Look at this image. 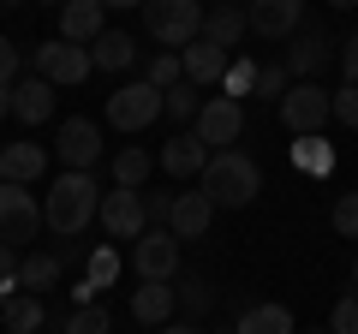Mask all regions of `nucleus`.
I'll use <instances>...</instances> for the list:
<instances>
[{"label": "nucleus", "instance_id": "obj_1", "mask_svg": "<svg viewBox=\"0 0 358 334\" xmlns=\"http://www.w3.org/2000/svg\"><path fill=\"white\" fill-rule=\"evenodd\" d=\"M96 209H102V185L90 173H60L48 185V197H42V227L60 233V239H78L96 221Z\"/></svg>", "mask_w": 358, "mask_h": 334}, {"label": "nucleus", "instance_id": "obj_2", "mask_svg": "<svg viewBox=\"0 0 358 334\" xmlns=\"http://www.w3.org/2000/svg\"><path fill=\"white\" fill-rule=\"evenodd\" d=\"M197 180H203V197L215 209H245V203H257V191H263L257 161H251V155H239V150H215Z\"/></svg>", "mask_w": 358, "mask_h": 334}, {"label": "nucleus", "instance_id": "obj_3", "mask_svg": "<svg viewBox=\"0 0 358 334\" xmlns=\"http://www.w3.org/2000/svg\"><path fill=\"white\" fill-rule=\"evenodd\" d=\"M143 30L167 54H179L185 42L203 36V0H143Z\"/></svg>", "mask_w": 358, "mask_h": 334}, {"label": "nucleus", "instance_id": "obj_4", "mask_svg": "<svg viewBox=\"0 0 358 334\" xmlns=\"http://www.w3.org/2000/svg\"><path fill=\"white\" fill-rule=\"evenodd\" d=\"M36 233H42V203L30 197V185L0 180V245L24 251V245H36Z\"/></svg>", "mask_w": 358, "mask_h": 334}, {"label": "nucleus", "instance_id": "obj_5", "mask_svg": "<svg viewBox=\"0 0 358 334\" xmlns=\"http://www.w3.org/2000/svg\"><path fill=\"white\" fill-rule=\"evenodd\" d=\"M322 119H334V90H322L317 78H305V84H293V90L281 96V126L293 131V138L322 131Z\"/></svg>", "mask_w": 358, "mask_h": 334}, {"label": "nucleus", "instance_id": "obj_6", "mask_svg": "<svg viewBox=\"0 0 358 334\" xmlns=\"http://www.w3.org/2000/svg\"><path fill=\"white\" fill-rule=\"evenodd\" d=\"M108 119H114L120 131H143L162 119V90L155 84H143V78H131V84H120L114 96H108Z\"/></svg>", "mask_w": 358, "mask_h": 334}, {"label": "nucleus", "instance_id": "obj_7", "mask_svg": "<svg viewBox=\"0 0 358 334\" xmlns=\"http://www.w3.org/2000/svg\"><path fill=\"white\" fill-rule=\"evenodd\" d=\"M96 72V60H90V48H78V42H36V78H48L54 90H66V84H84V78Z\"/></svg>", "mask_w": 358, "mask_h": 334}, {"label": "nucleus", "instance_id": "obj_8", "mask_svg": "<svg viewBox=\"0 0 358 334\" xmlns=\"http://www.w3.org/2000/svg\"><path fill=\"white\" fill-rule=\"evenodd\" d=\"M131 269H138V281H173L179 275V239L167 227H150L143 239H131Z\"/></svg>", "mask_w": 358, "mask_h": 334}, {"label": "nucleus", "instance_id": "obj_9", "mask_svg": "<svg viewBox=\"0 0 358 334\" xmlns=\"http://www.w3.org/2000/svg\"><path fill=\"white\" fill-rule=\"evenodd\" d=\"M54 155L66 161V173H90L96 155H102V126L96 119H60V138H54Z\"/></svg>", "mask_w": 358, "mask_h": 334}, {"label": "nucleus", "instance_id": "obj_10", "mask_svg": "<svg viewBox=\"0 0 358 334\" xmlns=\"http://www.w3.org/2000/svg\"><path fill=\"white\" fill-rule=\"evenodd\" d=\"M192 131L209 143V150H227L233 138L245 131V108L233 102V96H209L203 108H197V119H192Z\"/></svg>", "mask_w": 358, "mask_h": 334}, {"label": "nucleus", "instance_id": "obj_11", "mask_svg": "<svg viewBox=\"0 0 358 334\" xmlns=\"http://www.w3.org/2000/svg\"><path fill=\"white\" fill-rule=\"evenodd\" d=\"M96 221H102L114 239H143L150 233V215H143V197L126 191V185H114V191H102V209H96Z\"/></svg>", "mask_w": 358, "mask_h": 334}, {"label": "nucleus", "instance_id": "obj_12", "mask_svg": "<svg viewBox=\"0 0 358 334\" xmlns=\"http://www.w3.org/2000/svg\"><path fill=\"white\" fill-rule=\"evenodd\" d=\"M245 24H251L263 42L299 36V24H305V0H251V6H245Z\"/></svg>", "mask_w": 358, "mask_h": 334}, {"label": "nucleus", "instance_id": "obj_13", "mask_svg": "<svg viewBox=\"0 0 358 334\" xmlns=\"http://www.w3.org/2000/svg\"><path fill=\"white\" fill-rule=\"evenodd\" d=\"M209 155H215V150H209L197 131H173V138L162 143V155H155V161H162L173 180H192V173H203V167H209Z\"/></svg>", "mask_w": 358, "mask_h": 334}, {"label": "nucleus", "instance_id": "obj_14", "mask_svg": "<svg viewBox=\"0 0 358 334\" xmlns=\"http://www.w3.org/2000/svg\"><path fill=\"white\" fill-rule=\"evenodd\" d=\"M209 221H215V203H209L203 191H179L173 197V215H167V233L185 245V239H203Z\"/></svg>", "mask_w": 358, "mask_h": 334}, {"label": "nucleus", "instance_id": "obj_15", "mask_svg": "<svg viewBox=\"0 0 358 334\" xmlns=\"http://www.w3.org/2000/svg\"><path fill=\"white\" fill-rule=\"evenodd\" d=\"M13 119L18 126H42V119H54V84L48 78H18L13 84Z\"/></svg>", "mask_w": 358, "mask_h": 334}, {"label": "nucleus", "instance_id": "obj_16", "mask_svg": "<svg viewBox=\"0 0 358 334\" xmlns=\"http://www.w3.org/2000/svg\"><path fill=\"white\" fill-rule=\"evenodd\" d=\"M48 173V150H42L36 138L24 143H0V180H13V185H30Z\"/></svg>", "mask_w": 358, "mask_h": 334}, {"label": "nucleus", "instance_id": "obj_17", "mask_svg": "<svg viewBox=\"0 0 358 334\" xmlns=\"http://www.w3.org/2000/svg\"><path fill=\"white\" fill-rule=\"evenodd\" d=\"M108 6L102 0H66L60 6V42H78V48H84V42H96L108 30Z\"/></svg>", "mask_w": 358, "mask_h": 334}, {"label": "nucleus", "instance_id": "obj_18", "mask_svg": "<svg viewBox=\"0 0 358 334\" xmlns=\"http://www.w3.org/2000/svg\"><path fill=\"white\" fill-rule=\"evenodd\" d=\"M179 66H185V84H215V78H227V48H215L209 36H197V42H185L179 48Z\"/></svg>", "mask_w": 358, "mask_h": 334}, {"label": "nucleus", "instance_id": "obj_19", "mask_svg": "<svg viewBox=\"0 0 358 334\" xmlns=\"http://www.w3.org/2000/svg\"><path fill=\"white\" fill-rule=\"evenodd\" d=\"M322 60H329V36H322V30H299L281 66L293 72V84H305V78H317V66H322Z\"/></svg>", "mask_w": 358, "mask_h": 334}, {"label": "nucleus", "instance_id": "obj_20", "mask_svg": "<svg viewBox=\"0 0 358 334\" xmlns=\"http://www.w3.org/2000/svg\"><path fill=\"white\" fill-rule=\"evenodd\" d=\"M245 6H233V0H221V6H203V36L215 42V48H239V36H245Z\"/></svg>", "mask_w": 358, "mask_h": 334}, {"label": "nucleus", "instance_id": "obj_21", "mask_svg": "<svg viewBox=\"0 0 358 334\" xmlns=\"http://www.w3.org/2000/svg\"><path fill=\"white\" fill-rule=\"evenodd\" d=\"M173 305H179V298H173V281H143L138 293H131V317L150 322V328H162V322L173 317Z\"/></svg>", "mask_w": 358, "mask_h": 334}, {"label": "nucleus", "instance_id": "obj_22", "mask_svg": "<svg viewBox=\"0 0 358 334\" xmlns=\"http://www.w3.org/2000/svg\"><path fill=\"white\" fill-rule=\"evenodd\" d=\"M90 60H96V72H126V66L138 60V42H131L126 30H102V36L90 42Z\"/></svg>", "mask_w": 358, "mask_h": 334}, {"label": "nucleus", "instance_id": "obj_23", "mask_svg": "<svg viewBox=\"0 0 358 334\" xmlns=\"http://www.w3.org/2000/svg\"><path fill=\"white\" fill-rule=\"evenodd\" d=\"M233 334H299V328H293V310L287 305H251V310H239Z\"/></svg>", "mask_w": 358, "mask_h": 334}, {"label": "nucleus", "instance_id": "obj_24", "mask_svg": "<svg viewBox=\"0 0 358 334\" xmlns=\"http://www.w3.org/2000/svg\"><path fill=\"white\" fill-rule=\"evenodd\" d=\"M0 322L13 334H36L42 328V293H13L6 305H0Z\"/></svg>", "mask_w": 358, "mask_h": 334}, {"label": "nucleus", "instance_id": "obj_25", "mask_svg": "<svg viewBox=\"0 0 358 334\" xmlns=\"http://www.w3.org/2000/svg\"><path fill=\"white\" fill-rule=\"evenodd\" d=\"M54 281H60V257H48V251H30V257L18 263V286H24V293H48Z\"/></svg>", "mask_w": 358, "mask_h": 334}, {"label": "nucleus", "instance_id": "obj_26", "mask_svg": "<svg viewBox=\"0 0 358 334\" xmlns=\"http://www.w3.org/2000/svg\"><path fill=\"white\" fill-rule=\"evenodd\" d=\"M197 108H203V96H197V84H185V78H179L173 90H162V114L173 119V126H192Z\"/></svg>", "mask_w": 358, "mask_h": 334}, {"label": "nucleus", "instance_id": "obj_27", "mask_svg": "<svg viewBox=\"0 0 358 334\" xmlns=\"http://www.w3.org/2000/svg\"><path fill=\"white\" fill-rule=\"evenodd\" d=\"M150 167H155V155L131 143V150H120V155H114V185H126V191H138V185L150 180Z\"/></svg>", "mask_w": 358, "mask_h": 334}, {"label": "nucleus", "instance_id": "obj_28", "mask_svg": "<svg viewBox=\"0 0 358 334\" xmlns=\"http://www.w3.org/2000/svg\"><path fill=\"white\" fill-rule=\"evenodd\" d=\"M293 161L305 167V173H329V167H334V150L317 138V131H310V138H299V143H293Z\"/></svg>", "mask_w": 358, "mask_h": 334}, {"label": "nucleus", "instance_id": "obj_29", "mask_svg": "<svg viewBox=\"0 0 358 334\" xmlns=\"http://www.w3.org/2000/svg\"><path fill=\"white\" fill-rule=\"evenodd\" d=\"M287 90H293V72H287L281 60H257V96L275 102V96H287Z\"/></svg>", "mask_w": 358, "mask_h": 334}, {"label": "nucleus", "instance_id": "obj_30", "mask_svg": "<svg viewBox=\"0 0 358 334\" xmlns=\"http://www.w3.org/2000/svg\"><path fill=\"white\" fill-rule=\"evenodd\" d=\"M114 281H120V251L114 245H96V251H90V286L102 293V286H114Z\"/></svg>", "mask_w": 358, "mask_h": 334}, {"label": "nucleus", "instance_id": "obj_31", "mask_svg": "<svg viewBox=\"0 0 358 334\" xmlns=\"http://www.w3.org/2000/svg\"><path fill=\"white\" fill-rule=\"evenodd\" d=\"M179 78H185V66H179V54H155V60L143 66V84H155V90H173Z\"/></svg>", "mask_w": 358, "mask_h": 334}, {"label": "nucleus", "instance_id": "obj_32", "mask_svg": "<svg viewBox=\"0 0 358 334\" xmlns=\"http://www.w3.org/2000/svg\"><path fill=\"white\" fill-rule=\"evenodd\" d=\"M66 334H108V310L102 305H78L66 317Z\"/></svg>", "mask_w": 358, "mask_h": 334}, {"label": "nucleus", "instance_id": "obj_33", "mask_svg": "<svg viewBox=\"0 0 358 334\" xmlns=\"http://www.w3.org/2000/svg\"><path fill=\"white\" fill-rule=\"evenodd\" d=\"M173 298H185V310H209V281L203 275H179Z\"/></svg>", "mask_w": 358, "mask_h": 334}, {"label": "nucleus", "instance_id": "obj_34", "mask_svg": "<svg viewBox=\"0 0 358 334\" xmlns=\"http://www.w3.org/2000/svg\"><path fill=\"white\" fill-rule=\"evenodd\" d=\"M257 90V60H239V66H227V96L239 102V96H251Z\"/></svg>", "mask_w": 358, "mask_h": 334}, {"label": "nucleus", "instance_id": "obj_35", "mask_svg": "<svg viewBox=\"0 0 358 334\" xmlns=\"http://www.w3.org/2000/svg\"><path fill=\"white\" fill-rule=\"evenodd\" d=\"M334 233H341V239H358V191H346L341 203H334Z\"/></svg>", "mask_w": 358, "mask_h": 334}, {"label": "nucleus", "instance_id": "obj_36", "mask_svg": "<svg viewBox=\"0 0 358 334\" xmlns=\"http://www.w3.org/2000/svg\"><path fill=\"white\" fill-rule=\"evenodd\" d=\"M329 334H358V293H346L329 317Z\"/></svg>", "mask_w": 358, "mask_h": 334}, {"label": "nucleus", "instance_id": "obj_37", "mask_svg": "<svg viewBox=\"0 0 358 334\" xmlns=\"http://www.w3.org/2000/svg\"><path fill=\"white\" fill-rule=\"evenodd\" d=\"M334 119L341 126H358V84H341L334 90Z\"/></svg>", "mask_w": 358, "mask_h": 334}, {"label": "nucleus", "instance_id": "obj_38", "mask_svg": "<svg viewBox=\"0 0 358 334\" xmlns=\"http://www.w3.org/2000/svg\"><path fill=\"white\" fill-rule=\"evenodd\" d=\"M18 263H24V257H18L13 245H0V293H13V286H18Z\"/></svg>", "mask_w": 358, "mask_h": 334}, {"label": "nucleus", "instance_id": "obj_39", "mask_svg": "<svg viewBox=\"0 0 358 334\" xmlns=\"http://www.w3.org/2000/svg\"><path fill=\"white\" fill-rule=\"evenodd\" d=\"M0 84H18V42L0 36Z\"/></svg>", "mask_w": 358, "mask_h": 334}, {"label": "nucleus", "instance_id": "obj_40", "mask_svg": "<svg viewBox=\"0 0 358 334\" xmlns=\"http://www.w3.org/2000/svg\"><path fill=\"white\" fill-rule=\"evenodd\" d=\"M143 215H150V221H162V227H167V215H173V197H167V191L143 197Z\"/></svg>", "mask_w": 358, "mask_h": 334}, {"label": "nucleus", "instance_id": "obj_41", "mask_svg": "<svg viewBox=\"0 0 358 334\" xmlns=\"http://www.w3.org/2000/svg\"><path fill=\"white\" fill-rule=\"evenodd\" d=\"M341 72H346V84H358V36H346V48H341Z\"/></svg>", "mask_w": 358, "mask_h": 334}, {"label": "nucleus", "instance_id": "obj_42", "mask_svg": "<svg viewBox=\"0 0 358 334\" xmlns=\"http://www.w3.org/2000/svg\"><path fill=\"white\" fill-rule=\"evenodd\" d=\"M0 119H13V84H0Z\"/></svg>", "mask_w": 358, "mask_h": 334}, {"label": "nucleus", "instance_id": "obj_43", "mask_svg": "<svg viewBox=\"0 0 358 334\" xmlns=\"http://www.w3.org/2000/svg\"><path fill=\"white\" fill-rule=\"evenodd\" d=\"M162 334H197L192 322H162Z\"/></svg>", "mask_w": 358, "mask_h": 334}, {"label": "nucleus", "instance_id": "obj_44", "mask_svg": "<svg viewBox=\"0 0 358 334\" xmlns=\"http://www.w3.org/2000/svg\"><path fill=\"white\" fill-rule=\"evenodd\" d=\"M102 6H143V0H102Z\"/></svg>", "mask_w": 358, "mask_h": 334}, {"label": "nucleus", "instance_id": "obj_45", "mask_svg": "<svg viewBox=\"0 0 358 334\" xmlns=\"http://www.w3.org/2000/svg\"><path fill=\"white\" fill-rule=\"evenodd\" d=\"M13 6H18V0H0V13H13Z\"/></svg>", "mask_w": 358, "mask_h": 334}, {"label": "nucleus", "instance_id": "obj_46", "mask_svg": "<svg viewBox=\"0 0 358 334\" xmlns=\"http://www.w3.org/2000/svg\"><path fill=\"white\" fill-rule=\"evenodd\" d=\"M36 6H66V0H36Z\"/></svg>", "mask_w": 358, "mask_h": 334}, {"label": "nucleus", "instance_id": "obj_47", "mask_svg": "<svg viewBox=\"0 0 358 334\" xmlns=\"http://www.w3.org/2000/svg\"><path fill=\"white\" fill-rule=\"evenodd\" d=\"M329 6H358V0H329Z\"/></svg>", "mask_w": 358, "mask_h": 334}, {"label": "nucleus", "instance_id": "obj_48", "mask_svg": "<svg viewBox=\"0 0 358 334\" xmlns=\"http://www.w3.org/2000/svg\"><path fill=\"white\" fill-rule=\"evenodd\" d=\"M352 286H358V263H352Z\"/></svg>", "mask_w": 358, "mask_h": 334}, {"label": "nucleus", "instance_id": "obj_49", "mask_svg": "<svg viewBox=\"0 0 358 334\" xmlns=\"http://www.w3.org/2000/svg\"><path fill=\"white\" fill-rule=\"evenodd\" d=\"M6 298H13V293H0V305H6Z\"/></svg>", "mask_w": 358, "mask_h": 334}, {"label": "nucleus", "instance_id": "obj_50", "mask_svg": "<svg viewBox=\"0 0 358 334\" xmlns=\"http://www.w3.org/2000/svg\"><path fill=\"white\" fill-rule=\"evenodd\" d=\"M317 334H322V328H317Z\"/></svg>", "mask_w": 358, "mask_h": 334}]
</instances>
